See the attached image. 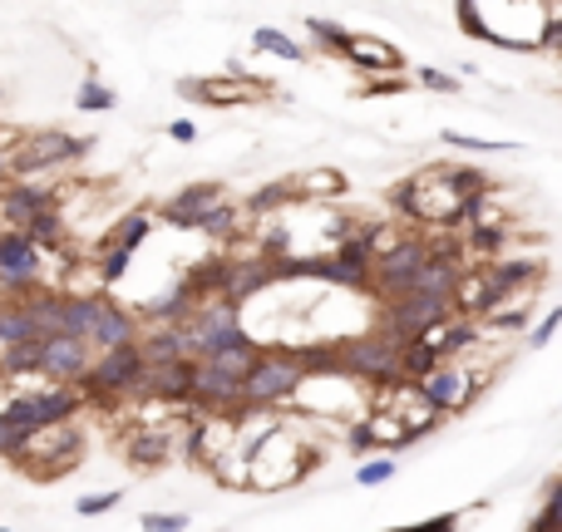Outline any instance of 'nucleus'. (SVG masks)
Wrapping results in <instances>:
<instances>
[{
	"mask_svg": "<svg viewBox=\"0 0 562 532\" xmlns=\"http://www.w3.org/2000/svg\"><path fill=\"white\" fill-rule=\"evenodd\" d=\"M45 335H39V321L30 315V305L25 301H15V305H0V345H39Z\"/></svg>",
	"mask_w": 562,
	"mask_h": 532,
	"instance_id": "nucleus-19",
	"label": "nucleus"
},
{
	"mask_svg": "<svg viewBox=\"0 0 562 532\" xmlns=\"http://www.w3.org/2000/svg\"><path fill=\"white\" fill-rule=\"evenodd\" d=\"M118 104V94L108 84H99L94 74L84 79V84H79V94H74V108L79 114H104V108H114Z\"/></svg>",
	"mask_w": 562,
	"mask_h": 532,
	"instance_id": "nucleus-26",
	"label": "nucleus"
},
{
	"mask_svg": "<svg viewBox=\"0 0 562 532\" xmlns=\"http://www.w3.org/2000/svg\"><path fill=\"white\" fill-rule=\"evenodd\" d=\"M390 478H394L390 453H375V459H365L360 469H355V483H360V488H380V483H390Z\"/></svg>",
	"mask_w": 562,
	"mask_h": 532,
	"instance_id": "nucleus-31",
	"label": "nucleus"
},
{
	"mask_svg": "<svg viewBox=\"0 0 562 532\" xmlns=\"http://www.w3.org/2000/svg\"><path fill=\"white\" fill-rule=\"evenodd\" d=\"M306 30H311V39H316V49H325V55H341L345 49V39H351V30H341V25H331V20H306Z\"/></svg>",
	"mask_w": 562,
	"mask_h": 532,
	"instance_id": "nucleus-30",
	"label": "nucleus"
},
{
	"mask_svg": "<svg viewBox=\"0 0 562 532\" xmlns=\"http://www.w3.org/2000/svg\"><path fill=\"white\" fill-rule=\"evenodd\" d=\"M266 286H276L272 262H262V256H252V262H232V281H227V301H232V305H242V301H252L256 291H266Z\"/></svg>",
	"mask_w": 562,
	"mask_h": 532,
	"instance_id": "nucleus-17",
	"label": "nucleus"
},
{
	"mask_svg": "<svg viewBox=\"0 0 562 532\" xmlns=\"http://www.w3.org/2000/svg\"><path fill=\"white\" fill-rule=\"evenodd\" d=\"M89 370V345L84 340H39V374H49L55 384H79Z\"/></svg>",
	"mask_w": 562,
	"mask_h": 532,
	"instance_id": "nucleus-9",
	"label": "nucleus"
},
{
	"mask_svg": "<svg viewBox=\"0 0 562 532\" xmlns=\"http://www.w3.org/2000/svg\"><path fill=\"white\" fill-rule=\"evenodd\" d=\"M65 203V187H45V183H5L0 187V222L10 232H20L25 222H35L39 212Z\"/></svg>",
	"mask_w": 562,
	"mask_h": 532,
	"instance_id": "nucleus-8",
	"label": "nucleus"
},
{
	"mask_svg": "<svg viewBox=\"0 0 562 532\" xmlns=\"http://www.w3.org/2000/svg\"><path fill=\"white\" fill-rule=\"evenodd\" d=\"M0 276H39V252L10 227H0Z\"/></svg>",
	"mask_w": 562,
	"mask_h": 532,
	"instance_id": "nucleus-18",
	"label": "nucleus"
},
{
	"mask_svg": "<svg viewBox=\"0 0 562 532\" xmlns=\"http://www.w3.org/2000/svg\"><path fill=\"white\" fill-rule=\"evenodd\" d=\"M414 394H420V400L429 404V409L444 419V414H459V409H469V404H473V394H479V380H473L469 370H459V365H454V360H444L439 370H434V374H424V380L414 384Z\"/></svg>",
	"mask_w": 562,
	"mask_h": 532,
	"instance_id": "nucleus-6",
	"label": "nucleus"
},
{
	"mask_svg": "<svg viewBox=\"0 0 562 532\" xmlns=\"http://www.w3.org/2000/svg\"><path fill=\"white\" fill-rule=\"evenodd\" d=\"M79 409H84V400L74 390H65V384H55V390H30L5 400L0 404V424L20 433H39V429H55V424H69Z\"/></svg>",
	"mask_w": 562,
	"mask_h": 532,
	"instance_id": "nucleus-2",
	"label": "nucleus"
},
{
	"mask_svg": "<svg viewBox=\"0 0 562 532\" xmlns=\"http://www.w3.org/2000/svg\"><path fill=\"white\" fill-rule=\"evenodd\" d=\"M25 439H30V433L5 429V424H0V459H20V449H25Z\"/></svg>",
	"mask_w": 562,
	"mask_h": 532,
	"instance_id": "nucleus-41",
	"label": "nucleus"
},
{
	"mask_svg": "<svg viewBox=\"0 0 562 532\" xmlns=\"http://www.w3.org/2000/svg\"><path fill=\"white\" fill-rule=\"evenodd\" d=\"M138 340V315L128 305H114V301H99V315H94V331H89V345L99 350H118V345H134Z\"/></svg>",
	"mask_w": 562,
	"mask_h": 532,
	"instance_id": "nucleus-14",
	"label": "nucleus"
},
{
	"mask_svg": "<svg viewBox=\"0 0 562 532\" xmlns=\"http://www.w3.org/2000/svg\"><path fill=\"white\" fill-rule=\"evenodd\" d=\"M168 138H173V143H193L197 128L187 124V118H173V124H168Z\"/></svg>",
	"mask_w": 562,
	"mask_h": 532,
	"instance_id": "nucleus-43",
	"label": "nucleus"
},
{
	"mask_svg": "<svg viewBox=\"0 0 562 532\" xmlns=\"http://www.w3.org/2000/svg\"><path fill=\"white\" fill-rule=\"evenodd\" d=\"M454 528H459V518H454V512H444V518H424V522L400 528V532H454Z\"/></svg>",
	"mask_w": 562,
	"mask_h": 532,
	"instance_id": "nucleus-42",
	"label": "nucleus"
},
{
	"mask_svg": "<svg viewBox=\"0 0 562 532\" xmlns=\"http://www.w3.org/2000/svg\"><path fill=\"white\" fill-rule=\"evenodd\" d=\"M414 197H420V187H414V177H404V183L390 187V207L404 217H414Z\"/></svg>",
	"mask_w": 562,
	"mask_h": 532,
	"instance_id": "nucleus-36",
	"label": "nucleus"
},
{
	"mask_svg": "<svg viewBox=\"0 0 562 532\" xmlns=\"http://www.w3.org/2000/svg\"><path fill=\"white\" fill-rule=\"evenodd\" d=\"M193 296H187V286H183V276L173 281V291H158V296H148L138 311H144V321L148 325H187V315H193Z\"/></svg>",
	"mask_w": 562,
	"mask_h": 532,
	"instance_id": "nucleus-16",
	"label": "nucleus"
},
{
	"mask_svg": "<svg viewBox=\"0 0 562 532\" xmlns=\"http://www.w3.org/2000/svg\"><path fill=\"white\" fill-rule=\"evenodd\" d=\"M528 532H558V483H548V498H542V512Z\"/></svg>",
	"mask_w": 562,
	"mask_h": 532,
	"instance_id": "nucleus-35",
	"label": "nucleus"
},
{
	"mask_svg": "<svg viewBox=\"0 0 562 532\" xmlns=\"http://www.w3.org/2000/svg\"><path fill=\"white\" fill-rule=\"evenodd\" d=\"M5 532H10V528H5Z\"/></svg>",
	"mask_w": 562,
	"mask_h": 532,
	"instance_id": "nucleus-47",
	"label": "nucleus"
},
{
	"mask_svg": "<svg viewBox=\"0 0 562 532\" xmlns=\"http://www.w3.org/2000/svg\"><path fill=\"white\" fill-rule=\"evenodd\" d=\"M79 453H84V433H79L74 424H55V429L30 433L15 463L30 478H65V473H74Z\"/></svg>",
	"mask_w": 562,
	"mask_h": 532,
	"instance_id": "nucleus-5",
	"label": "nucleus"
},
{
	"mask_svg": "<svg viewBox=\"0 0 562 532\" xmlns=\"http://www.w3.org/2000/svg\"><path fill=\"white\" fill-rule=\"evenodd\" d=\"M0 374H10V380L39 374V345H10V350H0Z\"/></svg>",
	"mask_w": 562,
	"mask_h": 532,
	"instance_id": "nucleus-27",
	"label": "nucleus"
},
{
	"mask_svg": "<svg viewBox=\"0 0 562 532\" xmlns=\"http://www.w3.org/2000/svg\"><path fill=\"white\" fill-rule=\"evenodd\" d=\"M532 325V311H528V296H508V301L498 305L493 315H483L479 321V335H518Z\"/></svg>",
	"mask_w": 562,
	"mask_h": 532,
	"instance_id": "nucleus-20",
	"label": "nucleus"
},
{
	"mask_svg": "<svg viewBox=\"0 0 562 532\" xmlns=\"http://www.w3.org/2000/svg\"><path fill=\"white\" fill-rule=\"evenodd\" d=\"M301 365H296L291 350H262L256 365L242 374V409L246 414H262V409H276V404L296 400L301 390Z\"/></svg>",
	"mask_w": 562,
	"mask_h": 532,
	"instance_id": "nucleus-1",
	"label": "nucleus"
},
{
	"mask_svg": "<svg viewBox=\"0 0 562 532\" xmlns=\"http://www.w3.org/2000/svg\"><path fill=\"white\" fill-rule=\"evenodd\" d=\"M124 459L134 469H158V463L173 459V429L168 424H134L124 439Z\"/></svg>",
	"mask_w": 562,
	"mask_h": 532,
	"instance_id": "nucleus-11",
	"label": "nucleus"
},
{
	"mask_svg": "<svg viewBox=\"0 0 562 532\" xmlns=\"http://www.w3.org/2000/svg\"><path fill=\"white\" fill-rule=\"evenodd\" d=\"M222 203V183H187L183 193H173L163 207H158V217H163L168 227H183V232H193V217L207 212V207Z\"/></svg>",
	"mask_w": 562,
	"mask_h": 532,
	"instance_id": "nucleus-13",
	"label": "nucleus"
},
{
	"mask_svg": "<svg viewBox=\"0 0 562 532\" xmlns=\"http://www.w3.org/2000/svg\"><path fill=\"white\" fill-rule=\"evenodd\" d=\"M291 197H341L345 193V177L335 167H306V173L286 177Z\"/></svg>",
	"mask_w": 562,
	"mask_h": 532,
	"instance_id": "nucleus-22",
	"label": "nucleus"
},
{
	"mask_svg": "<svg viewBox=\"0 0 562 532\" xmlns=\"http://www.w3.org/2000/svg\"><path fill=\"white\" fill-rule=\"evenodd\" d=\"M144 532H187V512H144Z\"/></svg>",
	"mask_w": 562,
	"mask_h": 532,
	"instance_id": "nucleus-34",
	"label": "nucleus"
},
{
	"mask_svg": "<svg viewBox=\"0 0 562 532\" xmlns=\"http://www.w3.org/2000/svg\"><path fill=\"white\" fill-rule=\"evenodd\" d=\"M266 94H272V84L246 79V74H207V79H197V104H213V108L252 104V99H266Z\"/></svg>",
	"mask_w": 562,
	"mask_h": 532,
	"instance_id": "nucleus-10",
	"label": "nucleus"
},
{
	"mask_svg": "<svg viewBox=\"0 0 562 532\" xmlns=\"http://www.w3.org/2000/svg\"><path fill=\"white\" fill-rule=\"evenodd\" d=\"M128 262H134V256H128V252H114V246H108V252H104V262H99V276H104V281H118V276L128 271Z\"/></svg>",
	"mask_w": 562,
	"mask_h": 532,
	"instance_id": "nucleus-37",
	"label": "nucleus"
},
{
	"mask_svg": "<svg viewBox=\"0 0 562 532\" xmlns=\"http://www.w3.org/2000/svg\"><path fill=\"white\" fill-rule=\"evenodd\" d=\"M444 143L469 148V153H508L513 148V143H503V138H473V134H459V128H444Z\"/></svg>",
	"mask_w": 562,
	"mask_h": 532,
	"instance_id": "nucleus-32",
	"label": "nucleus"
},
{
	"mask_svg": "<svg viewBox=\"0 0 562 532\" xmlns=\"http://www.w3.org/2000/svg\"><path fill=\"white\" fill-rule=\"evenodd\" d=\"M237 222H242V207L237 203H217V207H207V212H197L193 217V232H203V236H213V242H227V236H237Z\"/></svg>",
	"mask_w": 562,
	"mask_h": 532,
	"instance_id": "nucleus-23",
	"label": "nucleus"
},
{
	"mask_svg": "<svg viewBox=\"0 0 562 532\" xmlns=\"http://www.w3.org/2000/svg\"><path fill=\"white\" fill-rule=\"evenodd\" d=\"M286 203H296L291 187H286V183H266L256 197H246L242 212H246V217H266V212H276V207H286Z\"/></svg>",
	"mask_w": 562,
	"mask_h": 532,
	"instance_id": "nucleus-29",
	"label": "nucleus"
},
{
	"mask_svg": "<svg viewBox=\"0 0 562 532\" xmlns=\"http://www.w3.org/2000/svg\"><path fill=\"white\" fill-rule=\"evenodd\" d=\"M252 45L262 49V55H276V59H301V55H306V49L296 45L291 35H282V30H272V25H262V30H256V35H252Z\"/></svg>",
	"mask_w": 562,
	"mask_h": 532,
	"instance_id": "nucleus-28",
	"label": "nucleus"
},
{
	"mask_svg": "<svg viewBox=\"0 0 562 532\" xmlns=\"http://www.w3.org/2000/svg\"><path fill=\"white\" fill-rule=\"evenodd\" d=\"M144 374V355L138 345H118V350H104L99 360H89L84 380H79V400L84 404H114V400H128Z\"/></svg>",
	"mask_w": 562,
	"mask_h": 532,
	"instance_id": "nucleus-3",
	"label": "nucleus"
},
{
	"mask_svg": "<svg viewBox=\"0 0 562 532\" xmlns=\"http://www.w3.org/2000/svg\"><path fill=\"white\" fill-rule=\"evenodd\" d=\"M335 355H341V374H351V380H365V384H375V390L404 384L400 380V345H394L390 335H380V331L355 335V340H341L335 345Z\"/></svg>",
	"mask_w": 562,
	"mask_h": 532,
	"instance_id": "nucleus-4",
	"label": "nucleus"
},
{
	"mask_svg": "<svg viewBox=\"0 0 562 532\" xmlns=\"http://www.w3.org/2000/svg\"><path fill=\"white\" fill-rule=\"evenodd\" d=\"M508 242H513L508 227H469V232H463V246H469L473 256H498Z\"/></svg>",
	"mask_w": 562,
	"mask_h": 532,
	"instance_id": "nucleus-25",
	"label": "nucleus"
},
{
	"mask_svg": "<svg viewBox=\"0 0 562 532\" xmlns=\"http://www.w3.org/2000/svg\"><path fill=\"white\" fill-rule=\"evenodd\" d=\"M410 84L404 74H390V79H375V84H360V94L365 99H380V94H400V89Z\"/></svg>",
	"mask_w": 562,
	"mask_h": 532,
	"instance_id": "nucleus-39",
	"label": "nucleus"
},
{
	"mask_svg": "<svg viewBox=\"0 0 562 532\" xmlns=\"http://www.w3.org/2000/svg\"><path fill=\"white\" fill-rule=\"evenodd\" d=\"M148 232H153V217H148V212H128V217H118V227H114V236H108V246H114V252H128V256H134L138 246H144Z\"/></svg>",
	"mask_w": 562,
	"mask_h": 532,
	"instance_id": "nucleus-24",
	"label": "nucleus"
},
{
	"mask_svg": "<svg viewBox=\"0 0 562 532\" xmlns=\"http://www.w3.org/2000/svg\"><path fill=\"white\" fill-rule=\"evenodd\" d=\"M118 502V488H108V493H84V498L74 502V512L79 518H99V512H108Z\"/></svg>",
	"mask_w": 562,
	"mask_h": 532,
	"instance_id": "nucleus-33",
	"label": "nucleus"
},
{
	"mask_svg": "<svg viewBox=\"0 0 562 532\" xmlns=\"http://www.w3.org/2000/svg\"><path fill=\"white\" fill-rule=\"evenodd\" d=\"M420 84L424 89H439V94H454V89H459V79L444 74V69H420Z\"/></svg>",
	"mask_w": 562,
	"mask_h": 532,
	"instance_id": "nucleus-40",
	"label": "nucleus"
},
{
	"mask_svg": "<svg viewBox=\"0 0 562 532\" xmlns=\"http://www.w3.org/2000/svg\"><path fill=\"white\" fill-rule=\"evenodd\" d=\"M10 183V158H0V187Z\"/></svg>",
	"mask_w": 562,
	"mask_h": 532,
	"instance_id": "nucleus-45",
	"label": "nucleus"
},
{
	"mask_svg": "<svg viewBox=\"0 0 562 532\" xmlns=\"http://www.w3.org/2000/svg\"><path fill=\"white\" fill-rule=\"evenodd\" d=\"M341 59H351L355 69H365V74H400L404 69V55L380 35H351L341 49Z\"/></svg>",
	"mask_w": 562,
	"mask_h": 532,
	"instance_id": "nucleus-12",
	"label": "nucleus"
},
{
	"mask_svg": "<svg viewBox=\"0 0 562 532\" xmlns=\"http://www.w3.org/2000/svg\"><path fill=\"white\" fill-rule=\"evenodd\" d=\"M20 138H25V134H20V128L0 124V158H10V153H15V143H20Z\"/></svg>",
	"mask_w": 562,
	"mask_h": 532,
	"instance_id": "nucleus-44",
	"label": "nucleus"
},
{
	"mask_svg": "<svg viewBox=\"0 0 562 532\" xmlns=\"http://www.w3.org/2000/svg\"><path fill=\"white\" fill-rule=\"evenodd\" d=\"M138 355H144V365H173V360H187V345H183V325H148L144 335H138ZM193 365V360H187Z\"/></svg>",
	"mask_w": 562,
	"mask_h": 532,
	"instance_id": "nucleus-15",
	"label": "nucleus"
},
{
	"mask_svg": "<svg viewBox=\"0 0 562 532\" xmlns=\"http://www.w3.org/2000/svg\"><path fill=\"white\" fill-rule=\"evenodd\" d=\"M0 305H5V301H0Z\"/></svg>",
	"mask_w": 562,
	"mask_h": 532,
	"instance_id": "nucleus-46",
	"label": "nucleus"
},
{
	"mask_svg": "<svg viewBox=\"0 0 562 532\" xmlns=\"http://www.w3.org/2000/svg\"><path fill=\"white\" fill-rule=\"evenodd\" d=\"M134 400H153V404H193V365L187 360H173V365H144L134 384Z\"/></svg>",
	"mask_w": 562,
	"mask_h": 532,
	"instance_id": "nucleus-7",
	"label": "nucleus"
},
{
	"mask_svg": "<svg viewBox=\"0 0 562 532\" xmlns=\"http://www.w3.org/2000/svg\"><path fill=\"white\" fill-rule=\"evenodd\" d=\"M65 212H59V207H49V212H39L35 222H25L20 227V236H25L30 246H35V252H59V246H65Z\"/></svg>",
	"mask_w": 562,
	"mask_h": 532,
	"instance_id": "nucleus-21",
	"label": "nucleus"
},
{
	"mask_svg": "<svg viewBox=\"0 0 562 532\" xmlns=\"http://www.w3.org/2000/svg\"><path fill=\"white\" fill-rule=\"evenodd\" d=\"M558 321H562V311H548L538 325H532V331H528V345H532V350H542V345L552 340V331H558Z\"/></svg>",
	"mask_w": 562,
	"mask_h": 532,
	"instance_id": "nucleus-38",
	"label": "nucleus"
}]
</instances>
